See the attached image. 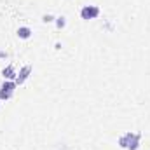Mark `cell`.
<instances>
[{"label": "cell", "instance_id": "obj_7", "mask_svg": "<svg viewBox=\"0 0 150 150\" xmlns=\"http://www.w3.org/2000/svg\"><path fill=\"white\" fill-rule=\"evenodd\" d=\"M56 26L61 30V28H65L67 26V18H63V16H59V18H56Z\"/></svg>", "mask_w": 150, "mask_h": 150}, {"label": "cell", "instance_id": "obj_5", "mask_svg": "<svg viewBox=\"0 0 150 150\" xmlns=\"http://www.w3.org/2000/svg\"><path fill=\"white\" fill-rule=\"evenodd\" d=\"M16 33H18V37L21 38V40H28V38L32 37V28H28V26H19Z\"/></svg>", "mask_w": 150, "mask_h": 150}, {"label": "cell", "instance_id": "obj_1", "mask_svg": "<svg viewBox=\"0 0 150 150\" xmlns=\"http://www.w3.org/2000/svg\"><path fill=\"white\" fill-rule=\"evenodd\" d=\"M140 142H142V133H131L129 131V133H126L119 138V145L127 150H138Z\"/></svg>", "mask_w": 150, "mask_h": 150}, {"label": "cell", "instance_id": "obj_6", "mask_svg": "<svg viewBox=\"0 0 150 150\" xmlns=\"http://www.w3.org/2000/svg\"><path fill=\"white\" fill-rule=\"evenodd\" d=\"M2 75H4V79H11V80H16V77H18V74H16V70H14L12 65H9L7 68H4Z\"/></svg>", "mask_w": 150, "mask_h": 150}, {"label": "cell", "instance_id": "obj_2", "mask_svg": "<svg viewBox=\"0 0 150 150\" xmlns=\"http://www.w3.org/2000/svg\"><path fill=\"white\" fill-rule=\"evenodd\" d=\"M16 82L12 80H7L0 86V101H5V100H11L14 96V89H16Z\"/></svg>", "mask_w": 150, "mask_h": 150}, {"label": "cell", "instance_id": "obj_8", "mask_svg": "<svg viewBox=\"0 0 150 150\" xmlns=\"http://www.w3.org/2000/svg\"><path fill=\"white\" fill-rule=\"evenodd\" d=\"M54 19H56V18H54V16H51V14H45V16L42 18V21H44V23H51V21H54Z\"/></svg>", "mask_w": 150, "mask_h": 150}, {"label": "cell", "instance_id": "obj_4", "mask_svg": "<svg viewBox=\"0 0 150 150\" xmlns=\"http://www.w3.org/2000/svg\"><path fill=\"white\" fill-rule=\"evenodd\" d=\"M30 74H32V65L23 67V68L19 70V74H18V77H16V80H14V82H16V84H19V86H21V84H25V80L30 77Z\"/></svg>", "mask_w": 150, "mask_h": 150}, {"label": "cell", "instance_id": "obj_3", "mask_svg": "<svg viewBox=\"0 0 150 150\" xmlns=\"http://www.w3.org/2000/svg\"><path fill=\"white\" fill-rule=\"evenodd\" d=\"M98 16H100V7H96V5H84L82 11H80V18L86 19V21L96 19Z\"/></svg>", "mask_w": 150, "mask_h": 150}]
</instances>
